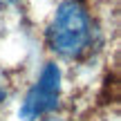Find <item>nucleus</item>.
I'll use <instances>...</instances> for the list:
<instances>
[{"label":"nucleus","mask_w":121,"mask_h":121,"mask_svg":"<svg viewBox=\"0 0 121 121\" xmlns=\"http://www.w3.org/2000/svg\"><path fill=\"white\" fill-rule=\"evenodd\" d=\"M2 99H4V92H2V90H0V101H2Z\"/></svg>","instance_id":"7ed1b4c3"},{"label":"nucleus","mask_w":121,"mask_h":121,"mask_svg":"<svg viewBox=\"0 0 121 121\" xmlns=\"http://www.w3.org/2000/svg\"><path fill=\"white\" fill-rule=\"evenodd\" d=\"M92 40V22L81 0H63L49 27V45L65 58H78L85 54Z\"/></svg>","instance_id":"f257e3e1"},{"label":"nucleus","mask_w":121,"mask_h":121,"mask_svg":"<svg viewBox=\"0 0 121 121\" xmlns=\"http://www.w3.org/2000/svg\"><path fill=\"white\" fill-rule=\"evenodd\" d=\"M60 96V69L56 63H47L40 72L38 81L31 85V90L27 92L25 101L20 105V119L25 121H36L43 114L52 112L58 105Z\"/></svg>","instance_id":"f03ea898"}]
</instances>
